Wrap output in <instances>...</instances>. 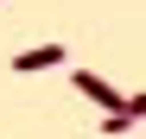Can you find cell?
<instances>
[{
  "instance_id": "obj_2",
  "label": "cell",
  "mask_w": 146,
  "mask_h": 139,
  "mask_svg": "<svg viewBox=\"0 0 146 139\" xmlns=\"http://www.w3.org/2000/svg\"><path fill=\"white\" fill-rule=\"evenodd\" d=\"M51 63H64V44H32V51H19V57H13V70H19V76L51 70Z\"/></svg>"
},
{
  "instance_id": "obj_1",
  "label": "cell",
  "mask_w": 146,
  "mask_h": 139,
  "mask_svg": "<svg viewBox=\"0 0 146 139\" xmlns=\"http://www.w3.org/2000/svg\"><path fill=\"white\" fill-rule=\"evenodd\" d=\"M76 89H83V95H89L95 108H102V114H121V108H127V95H121L114 82H102L95 70H76Z\"/></svg>"
},
{
  "instance_id": "obj_3",
  "label": "cell",
  "mask_w": 146,
  "mask_h": 139,
  "mask_svg": "<svg viewBox=\"0 0 146 139\" xmlns=\"http://www.w3.org/2000/svg\"><path fill=\"white\" fill-rule=\"evenodd\" d=\"M140 114H146V95H127V108H121V114H102V133H127Z\"/></svg>"
}]
</instances>
